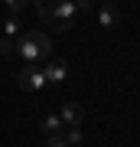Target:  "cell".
Segmentation results:
<instances>
[{"mask_svg": "<svg viewBox=\"0 0 140 147\" xmlns=\"http://www.w3.org/2000/svg\"><path fill=\"white\" fill-rule=\"evenodd\" d=\"M94 3L98 0H36V13L42 23H52L56 33H65L78 10H91Z\"/></svg>", "mask_w": 140, "mask_h": 147, "instance_id": "cell-1", "label": "cell"}, {"mask_svg": "<svg viewBox=\"0 0 140 147\" xmlns=\"http://www.w3.org/2000/svg\"><path fill=\"white\" fill-rule=\"evenodd\" d=\"M16 56H23V62H46V59H52V42L46 33L39 30H26L16 36Z\"/></svg>", "mask_w": 140, "mask_h": 147, "instance_id": "cell-2", "label": "cell"}, {"mask_svg": "<svg viewBox=\"0 0 140 147\" xmlns=\"http://www.w3.org/2000/svg\"><path fill=\"white\" fill-rule=\"evenodd\" d=\"M16 85H20L23 92H42L49 82H46V75H42V69H39L36 62H26L23 72L16 75Z\"/></svg>", "mask_w": 140, "mask_h": 147, "instance_id": "cell-3", "label": "cell"}, {"mask_svg": "<svg viewBox=\"0 0 140 147\" xmlns=\"http://www.w3.org/2000/svg\"><path fill=\"white\" fill-rule=\"evenodd\" d=\"M42 75H46V82H52V85H62L68 79V62H65L62 56H52V59H46Z\"/></svg>", "mask_w": 140, "mask_h": 147, "instance_id": "cell-4", "label": "cell"}, {"mask_svg": "<svg viewBox=\"0 0 140 147\" xmlns=\"http://www.w3.org/2000/svg\"><path fill=\"white\" fill-rule=\"evenodd\" d=\"M98 23H101L104 30H117L121 26V10L111 3V0H104V3L98 7Z\"/></svg>", "mask_w": 140, "mask_h": 147, "instance_id": "cell-5", "label": "cell"}, {"mask_svg": "<svg viewBox=\"0 0 140 147\" xmlns=\"http://www.w3.org/2000/svg\"><path fill=\"white\" fill-rule=\"evenodd\" d=\"M59 118H62L65 127H78L85 118V108L78 105V101H62V111H59Z\"/></svg>", "mask_w": 140, "mask_h": 147, "instance_id": "cell-6", "label": "cell"}, {"mask_svg": "<svg viewBox=\"0 0 140 147\" xmlns=\"http://www.w3.org/2000/svg\"><path fill=\"white\" fill-rule=\"evenodd\" d=\"M42 134L46 137H62V131H65V124H62V118L56 115V111H49V115H42Z\"/></svg>", "mask_w": 140, "mask_h": 147, "instance_id": "cell-7", "label": "cell"}, {"mask_svg": "<svg viewBox=\"0 0 140 147\" xmlns=\"http://www.w3.org/2000/svg\"><path fill=\"white\" fill-rule=\"evenodd\" d=\"M62 141L68 147H82L85 144V134H82V127H68V131H62Z\"/></svg>", "mask_w": 140, "mask_h": 147, "instance_id": "cell-8", "label": "cell"}, {"mask_svg": "<svg viewBox=\"0 0 140 147\" xmlns=\"http://www.w3.org/2000/svg\"><path fill=\"white\" fill-rule=\"evenodd\" d=\"M3 36H10V39L20 36V16H7L3 20Z\"/></svg>", "mask_w": 140, "mask_h": 147, "instance_id": "cell-9", "label": "cell"}, {"mask_svg": "<svg viewBox=\"0 0 140 147\" xmlns=\"http://www.w3.org/2000/svg\"><path fill=\"white\" fill-rule=\"evenodd\" d=\"M13 53H16V39L0 36V56H13Z\"/></svg>", "mask_w": 140, "mask_h": 147, "instance_id": "cell-10", "label": "cell"}, {"mask_svg": "<svg viewBox=\"0 0 140 147\" xmlns=\"http://www.w3.org/2000/svg\"><path fill=\"white\" fill-rule=\"evenodd\" d=\"M3 3H7V10H10L13 16H20L26 10V0H3Z\"/></svg>", "mask_w": 140, "mask_h": 147, "instance_id": "cell-11", "label": "cell"}, {"mask_svg": "<svg viewBox=\"0 0 140 147\" xmlns=\"http://www.w3.org/2000/svg\"><path fill=\"white\" fill-rule=\"evenodd\" d=\"M46 147H68L62 137H46Z\"/></svg>", "mask_w": 140, "mask_h": 147, "instance_id": "cell-12", "label": "cell"}, {"mask_svg": "<svg viewBox=\"0 0 140 147\" xmlns=\"http://www.w3.org/2000/svg\"><path fill=\"white\" fill-rule=\"evenodd\" d=\"M111 3H114V0H111Z\"/></svg>", "mask_w": 140, "mask_h": 147, "instance_id": "cell-13", "label": "cell"}, {"mask_svg": "<svg viewBox=\"0 0 140 147\" xmlns=\"http://www.w3.org/2000/svg\"><path fill=\"white\" fill-rule=\"evenodd\" d=\"M82 147H85V144H82Z\"/></svg>", "mask_w": 140, "mask_h": 147, "instance_id": "cell-14", "label": "cell"}]
</instances>
